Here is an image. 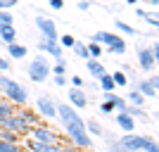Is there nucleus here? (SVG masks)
<instances>
[{
  "label": "nucleus",
  "mask_w": 159,
  "mask_h": 152,
  "mask_svg": "<svg viewBox=\"0 0 159 152\" xmlns=\"http://www.w3.org/2000/svg\"><path fill=\"white\" fill-rule=\"evenodd\" d=\"M0 152H19V145H12V143L0 140Z\"/></svg>",
  "instance_id": "36"
},
{
  "label": "nucleus",
  "mask_w": 159,
  "mask_h": 152,
  "mask_svg": "<svg viewBox=\"0 0 159 152\" xmlns=\"http://www.w3.org/2000/svg\"><path fill=\"white\" fill-rule=\"evenodd\" d=\"M107 140H109V152H128V150L121 145L116 138H107Z\"/></svg>",
  "instance_id": "32"
},
{
  "label": "nucleus",
  "mask_w": 159,
  "mask_h": 152,
  "mask_svg": "<svg viewBox=\"0 0 159 152\" xmlns=\"http://www.w3.org/2000/svg\"><path fill=\"white\" fill-rule=\"evenodd\" d=\"M62 5H64V0H50V7H52V10H62Z\"/></svg>",
  "instance_id": "42"
},
{
  "label": "nucleus",
  "mask_w": 159,
  "mask_h": 152,
  "mask_svg": "<svg viewBox=\"0 0 159 152\" xmlns=\"http://www.w3.org/2000/svg\"><path fill=\"white\" fill-rule=\"evenodd\" d=\"M88 7H90V0H81L79 2V10H83V12H86Z\"/></svg>",
  "instance_id": "43"
},
{
  "label": "nucleus",
  "mask_w": 159,
  "mask_h": 152,
  "mask_svg": "<svg viewBox=\"0 0 159 152\" xmlns=\"http://www.w3.org/2000/svg\"><path fill=\"white\" fill-rule=\"evenodd\" d=\"M50 76V62L45 57H33L31 64H29V79L40 83V81H45Z\"/></svg>",
  "instance_id": "4"
},
{
  "label": "nucleus",
  "mask_w": 159,
  "mask_h": 152,
  "mask_svg": "<svg viewBox=\"0 0 159 152\" xmlns=\"http://www.w3.org/2000/svg\"><path fill=\"white\" fill-rule=\"evenodd\" d=\"M57 117L62 119V124H76V121H83L79 114L74 112L71 105H57Z\"/></svg>",
  "instance_id": "11"
},
{
  "label": "nucleus",
  "mask_w": 159,
  "mask_h": 152,
  "mask_svg": "<svg viewBox=\"0 0 159 152\" xmlns=\"http://www.w3.org/2000/svg\"><path fill=\"white\" fill-rule=\"evenodd\" d=\"M5 24H14V17L10 14V10H0V26Z\"/></svg>",
  "instance_id": "31"
},
{
  "label": "nucleus",
  "mask_w": 159,
  "mask_h": 152,
  "mask_svg": "<svg viewBox=\"0 0 159 152\" xmlns=\"http://www.w3.org/2000/svg\"><path fill=\"white\" fill-rule=\"evenodd\" d=\"M36 26H38V31L43 33V38L45 40H57L60 36H57V26H55L52 19H48V17H36Z\"/></svg>",
  "instance_id": "7"
},
{
  "label": "nucleus",
  "mask_w": 159,
  "mask_h": 152,
  "mask_svg": "<svg viewBox=\"0 0 159 152\" xmlns=\"http://www.w3.org/2000/svg\"><path fill=\"white\" fill-rule=\"evenodd\" d=\"M71 50H74V53H76V55H79L81 60H90V55H88V48L83 45V43H79V40H74Z\"/></svg>",
  "instance_id": "21"
},
{
  "label": "nucleus",
  "mask_w": 159,
  "mask_h": 152,
  "mask_svg": "<svg viewBox=\"0 0 159 152\" xmlns=\"http://www.w3.org/2000/svg\"><path fill=\"white\" fill-rule=\"evenodd\" d=\"M17 117H19L24 124L31 128V126H36V121H38V114H33V112H29V109H21V112H17Z\"/></svg>",
  "instance_id": "18"
},
{
  "label": "nucleus",
  "mask_w": 159,
  "mask_h": 152,
  "mask_svg": "<svg viewBox=\"0 0 159 152\" xmlns=\"http://www.w3.org/2000/svg\"><path fill=\"white\" fill-rule=\"evenodd\" d=\"M112 81L116 83V86H126V83H128V76L124 71H116V74H112Z\"/></svg>",
  "instance_id": "33"
},
{
  "label": "nucleus",
  "mask_w": 159,
  "mask_h": 152,
  "mask_svg": "<svg viewBox=\"0 0 159 152\" xmlns=\"http://www.w3.org/2000/svg\"><path fill=\"white\" fill-rule=\"evenodd\" d=\"M157 83H159L157 76L140 81V83H138V93L143 95V98H154V95H157Z\"/></svg>",
  "instance_id": "12"
},
{
  "label": "nucleus",
  "mask_w": 159,
  "mask_h": 152,
  "mask_svg": "<svg viewBox=\"0 0 159 152\" xmlns=\"http://www.w3.org/2000/svg\"><path fill=\"white\" fill-rule=\"evenodd\" d=\"M69 102H71V107H76V109H83V107L88 105V98L81 88H71V90H69Z\"/></svg>",
  "instance_id": "13"
},
{
  "label": "nucleus",
  "mask_w": 159,
  "mask_h": 152,
  "mask_svg": "<svg viewBox=\"0 0 159 152\" xmlns=\"http://www.w3.org/2000/svg\"><path fill=\"white\" fill-rule=\"evenodd\" d=\"M119 143L128 152H157V143L147 136H124Z\"/></svg>",
  "instance_id": "2"
},
{
  "label": "nucleus",
  "mask_w": 159,
  "mask_h": 152,
  "mask_svg": "<svg viewBox=\"0 0 159 152\" xmlns=\"http://www.w3.org/2000/svg\"><path fill=\"white\" fill-rule=\"evenodd\" d=\"M31 133H33V140H36V143H45V145H55V143H57V133L50 131V128H40V126H33Z\"/></svg>",
  "instance_id": "10"
},
{
  "label": "nucleus",
  "mask_w": 159,
  "mask_h": 152,
  "mask_svg": "<svg viewBox=\"0 0 159 152\" xmlns=\"http://www.w3.org/2000/svg\"><path fill=\"white\" fill-rule=\"evenodd\" d=\"M116 124H119V128H124L126 133H133V128H135L133 117H128L126 112H119V114H116Z\"/></svg>",
  "instance_id": "17"
},
{
  "label": "nucleus",
  "mask_w": 159,
  "mask_h": 152,
  "mask_svg": "<svg viewBox=\"0 0 159 152\" xmlns=\"http://www.w3.org/2000/svg\"><path fill=\"white\" fill-rule=\"evenodd\" d=\"M31 150L33 152H57V145H45V143H31Z\"/></svg>",
  "instance_id": "24"
},
{
  "label": "nucleus",
  "mask_w": 159,
  "mask_h": 152,
  "mask_svg": "<svg viewBox=\"0 0 159 152\" xmlns=\"http://www.w3.org/2000/svg\"><path fill=\"white\" fill-rule=\"evenodd\" d=\"M64 126H66V136L74 140V145H79V147H88L90 145V136L86 133V124H83V121L64 124Z\"/></svg>",
  "instance_id": "5"
},
{
  "label": "nucleus",
  "mask_w": 159,
  "mask_h": 152,
  "mask_svg": "<svg viewBox=\"0 0 159 152\" xmlns=\"http://www.w3.org/2000/svg\"><path fill=\"white\" fill-rule=\"evenodd\" d=\"M7 50H10V57H14V60H21V57H26V48H24V45L10 43V45H7Z\"/></svg>",
  "instance_id": "20"
},
{
  "label": "nucleus",
  "mask_w": 159,
  "mask_h": 152,
  "mask_svg": "<svg viewBox=\"0 0 159 152\" xmlns=\"http://www.w3.org/2000/svg\"><path fill=\"white\" fill-rule=\"evenodd\" d=\"M86 131H90L93 136H105V131H102V126H100L98 121H93V119H90V121L86 124Z\"/></svg>",
  "instance_id": "29"
},
{
  "label": "nucleus",
  "mask_w": 159,
  "mask_h": 152,
  "mask_svg": "<svg viewBox=\"0 0 159 152\" xmlns=\"http://www.w3.org/2000/svg\"><path fill=\"white\" fill-rule=\"evenodd\" d=\"M100 109H102V112H105V114L114 112V102H112V100H105V102H102V107H100Z\"/></svg>",
  "instance_id": "39"
},
{
  "label": "nucleus",
  "mask_w": 159,
  "mask_h": 152,
  "mask_svg": "<svg viewBox=\"0 0 159 152\" xmlns=\"http://www.w3.org/2000/svg\"><path fill=\"white\" fill-rule=\"evenodd\" d=\"M38 50L40 53H48L50 57H55V62H60V60H64V50H62V45L57 43V40H40L38 43Z\"/></svg>",
  "instance_id": "9"
},
{
  "label": "nucleus",
  "mask_w": 159,
  "mask_h": 152,
  "mask_svg": "<svg viewBox=\"0 0 159 152\" xmlns=\"http://www.w3.org/2000/svg\"><path fill=\"white\" fill-rule=\"evenodd\" d=\"M126 114L128 117H138V119H143V121H150V114L143 112L140 107H126Z\"/></svg>",
  "instance_id": "23"
},
{
  "label": "nucleus",
  "mask_w": 159,
  "mask_h": 152,
  "mask_svg": "<svg viewBox=\"0 0 159 152\" xmlns=\"http://www.w3.org/2000/svg\"><path fill=\"white\" fill-rule=\"evenodd\" d=\"M138 17H143V19H145L152 29H157V24H159V21H157V14H150V12H145V10H138Z\"/></svg>",
  "instance_id": "25"
},
{
  "label": "nucleus",
  "mask_w": 159,
  "mask_h": 152,
  "mask_svg": "<svg viewBox=\"0 0 159 152\" xmlns=\"http://www.w3.org/2000/svg\"><path fill=\"white\" fill-rule=\"evenodd\" d=\"M145 2H147L150 7H157V2H159V0H145Z\"/></svg>",
  "instance_id": "46"
},
{
  "label": "nucleus",
  "mask_w": 159,
  "mask_h": 152,
  "mask_svg": "<svg viewBox=\"0 0 159 152\" xmlns=\"http://www.w3.org/2000/svg\"><path fill=\"white\" fill-rule=\"evenodd\" d=\"M12 102H7V100H0V119L2 117H7V114H12Z\"/></svg>",
  "instance_id": "30"
},
{
  "label": "nucleus",
  "mask_w": 159,
  "mask_h": 152,
  "mask_svg": "<svg viewBox=\"0 0 159 152\" xmlns=\"http://www.w3.org/2000/svg\"><path fill=\"white\" fill-rule=\"evenodd\" d=\"M116 29H119L121 33H126V36H135V33H138L131 24H126V21H121V19H116Z\"/></svg>",
  "instance_id": "26"
},
{
  "label": "nucleus",
  "mask_w": 159,
  "mask_h": 152,
  "mask_svg": "<svg viewBox=\"0 0 159 152\" xmlns=\"http://www.w3.org/2000/svg\"><path fill=\"white\" fill-rule=\"evenodd\" d=\"M100 83H102V90H105V93H114V88H116V83L112 81V76H109V74L100 76Z\"/></svg>",
  "instance_id": "22"
},
{
  "label": "nucleus",
  "mask_w": 159,
  "mask_h": 152,
  "mask_svg": "<svg viewBox=\"0 0 159 152\" xmlns=\"http://www.w3.org/2000/svg\"><path fill=\"white\" fill-rule=\"evenodd\" d=\"M55 83H57V86H64L66 79H64V76H57V74H55Z\"/></svg>",
  "instance_id": "44"
},
{
  "label": "nucleus",
  "mask_w": 159,
  "mask_h": 152,
  "mask_svg": "<svg viewBox=\"0 0 159 152\" xmlns=\"http://www.w3.org/2000/svg\"><path fill=\"white\" fill-rule=\"evenodd\" d=\"M86 48H88V55H90L93 60H98L100 55H102V45H98V43H93V40H90Z\"/></svg>",
  "instance_id": "28"
},
{
  "label": "nucleus",
  "mask_w": 159,
  "mask_h": 152,
  "mask_svg": "<svg viewBox=\"0 0 159 152\" xmlns=\"http://www.w3.org/2000/svg\"><path fill=\"white\" fill-rule=\"evenodd\" d=\"M86 69H88V74H90L93 79H98V81H100V76H105V74H107L100 60H86Z\"/></svg>",
  "instance_id": "14"
},
{
  "label": "nucleus",
  "mask_w": 159,
  "mask_h": 152,
  "mask_svg": "<svg viewBox=\"0 0 159 152\" xmlns=\"http://www.w3.org/2000/svg\"><path fill=\"white\" fill-rule=\"evenodd\" d=\"M64 69H66L64 60H60V62H55V74H57V76H64Z\"/></svg>",
  "instance_id": "38"
},
{
  "label": "nucleus",
  "mask_w": 159,
  "mask_h": 152,
  "mask_svg": "<svg viewBox=\"0 0 159 152\" xmlns=\"http://www.w3.org/2000/svg\"><path fill=\"white\" fill-rule=\"evenodd\" d=\"M17 5V0H0V10H10Z\"/></svg>",
  "instance_id": "40"
},
{
  "label": "nucleus",
  "mask_w": 159,
  "mask_h": 152,
  "mask_svg": "<svg viewBox=\"0 0 159 152\" xmlns=\"http://www.w3.org/2000/svg\"><path fill=\"white\" fill-rule=\"evenodd\" d=\"M0 40L2 43H17V29H14V24H5V26H0Z\"/></svg>",
  "instance_id": "16"
},
{
  "label": "nucleus",
  "mask_w": 159,
  "mask_h": 152,
  "mask_svg": "<svg viewBox=\"0 0 159 152\" xmlns=\"http://www.w3.org/2000/svg\"><path fill=\"white\" fill-rule=\"evenodd\" d=\"M0 128H5V131H12V133H26V131H29V126L24 124V121H21L14 112L0 119Z\"/></svg>",
  "instance_id": "6"
},
{
  "label": "nucleus",
  "mask_w": 159,
  "mask_h": 152,
  "mask_svg": "<svg viewBox=\"0 0 159 152\" xmlns=\"http://www.w3.org/2000/svg\"><path fill=\"white\" fill-rule=\"evenodd\" d=\"M133 2H138V0H128V5H133Z\"/></svg>",
  "instance_id": "47"
},
{
  "label": "nucleus",
  "mask_w": 159,
  "mask_h": 152,
  "mask_svg": "<svg viewBox=\"0 0 159 152\" xmlns=\"http://www.w3.org/2000/svg\"><path fill=\"white\" fill-rule=\"evenodd\" d=\"M0 71H10V62L5 57H0Z\"/></svg>",
  "instance_id": "41"
},
{
  "label": "nucleus",
  "mask_w": 159,
  "mask_h": 152,
  "mask_svg": "<svg viewBox=\"0 0 159 152\" xmlns=\"http://www.w3.org/2000/svg\"><path fill=\"white\" fill-rule=\"evenodd\" d=\"M57 40H60V45H62V48H71V45H74V40H76V38L66 33V36H60V38H57Z\"/></svg>",
  "instance_id": "37"
},
{
  "label": "nucleus",
  "mask_w": 159,
  "mask_h": 152,
  "mask_svg": "<svg viewBox=\"0 0 159 152\" xmlns=\"http://www.w3.org/2000/svg\"><path fill=\"white\" fill-rule=\"evenodd\" d=\"M0 93L12 105H26V88L21 83H17L14 79H10V76H0Z\"/></svg>",
  "instance_id": "1"
},
{
  "label": "nucleus",
  "mask_w": 159,
  "mask_h": 152,
  "mask_svg": "<svg viewBox=\"0 0 159 152\" xmlns=\"http://www.w3.org/2000/svg\"><path fill=\"white\" fill-rule=\"evenodd\" d=\"M116 38H119V36L112 33V31H98V33H93V43H98V45H112Z\"/></svg>",
  "instance_id": "15"
},
{
  "label": "nucleus",
  "mask_w": 159,
  "mask_h": 152,
  "mask_svg": "<svg viewBox=\"0 0 159 152\" xmlns=\"http://www.w3.org/2000/svg\"><path fill=\"white\" fill-rule=\"evenodd\" d=\"M128 102H133L135 107H143V105H145V98H143L138 90H131V93H128Z\"/></svg>",
  "instance_id": "27"
},
{
  "label": "nucleus",
  "mask_w": 159,
  "mask_h": 152,
  "mask_svg": "<svg viewBox=\"0 0 159 152\" xmlns=\"http://www.w3.org/2000/svg\"><path fill=\"white\" fill-rule=\"evenodd\" d=\"M0 140H5V143H12V145H17V136H14L12 131H0Z\"/></svg>",
  "instance_id": "34"
},
{
  "label": "nucleus",
  "mask_w": 159,
  "mask_h": 152,
  "mask_svg": "<svg viewBox=\"0 0 159 152\" xmlns=\"http://www.w3.org/2000/svg\"><path fill=\"white\" fill-rule=\"evenodd\" d=\"M157 57H159V43H152V48L147 45L138 48V64L143 71H152L157 67Z\"/></svg>",
  "instance_id": "3"
},
{
  "label": "nucleus",
  "mask_w": 159,
  "mask_h": 152,
  "mask_svg": "<svg viewBox=\"0 0 159 152\" xmlns=\"http://www.w3.org/2000/svg\"><path fill=\"white\" fill-rule=\"evenodd\" d=\"M36 107H38V112L43 114V117H48V119H55V117H57V105H55V100L50 98V95H40V98L36 100Z\"/></svg>",
  "instance_id": "8"
},
{
  "label": "nucleus",
  "mask_w": 159,
  "mask_h": 152,
  "mask_svg": "<svg viewBox=\"0 0 159 152\" xmlns=\"http://www.w3.org/2000/svg\"><path fill=\"white\" fill-rule=\"evenodd\" d=\"M71 83H74V88H81V83H83V81H81L79 76H71Z\"/></svg>",
  "instance_id": "45"
},
{
  "label": "nucleus",
  "mask_w": 159,
  "mask_h": 152,
  "mask_svg": "<svg viewBox=\"0 0 159 152\" xmlns=\"http://www.w3.org/2000/svg\"><path fill=\"white\" fill-rule=\"evenodd\" d=\"M107 50H109L112 55H124V53H126V40H124V38L119 36V38L114 40L112 45H107Z\"/></svg>",
  "instance_id": "19"
},
{
  "label": "nucleus",
  "mask_w": 159,
  "mask_h": 152,
  "mask_svg": "<svg viewBox=\"0 0 159 152\" xmlns=\"http://www.w3.org/2000/svg\"><path fill=\"white\" fill-rule=\"evenodd\" d=\"M112 102H114V109H119V112H126V100H124V98H119V95H114V98H112Z\"/></svg>",
  "instance_id": "35"
}]
</instances>
